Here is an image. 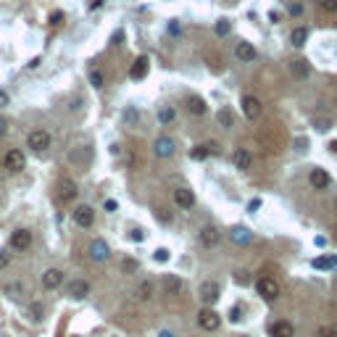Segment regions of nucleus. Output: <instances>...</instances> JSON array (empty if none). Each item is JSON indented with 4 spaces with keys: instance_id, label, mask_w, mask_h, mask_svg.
Segmentation results:
<instances>
[{
    "instance_id": "obj_16",
    "label": "nucleus",
    "mask_w": 337,
    "mask_h": 337,
    "mask_svg": "<svg viewBox=\"0 0 337 337\" xmlns=\"http://www.w3.org/2000/svg\"><path fill=\"white\" fill-rule=\"evenodd\" d=\"M174 203H177L179 208H192V203H195V195H192V190H187V187L174 190Z\"/></svg>"
},
{
    "instance_id": "obj_21",
    "label": "nucleus",
    "mask_w": 337,
    "mask_h": 337,
    "mask_svg": "<svg viewBox=\"0 0 337 337\" xmlns=\"http://www.w3.org/2000/svg\"><path fill=\"white\" fill-rule=\"evenodd\" d=\"M77 182L74 179H69V177H63L61 179V200H74L77 197Z\"/></svg>"
},
{
    "instance_id": "obj_49",
    "label": "nucleus",
    "mask_w": 337,
    "mask_h": 337,
    "mask_svg": "<svg viewBox=\"0 0 337 337\" xmlns=\"http://www.w3.org/2000/svg\"><path fill=\"white\" fill-rule=\"evenodd\" d=\"M158 337H174V332H169V329H161V332H158Z\"/></svg>"
},
{
    "instance_id": "obj_20",
    "label": "nucleus",
    "mask_w": 337,
    "mask_h": 337,
    "mask_svg": "<svg viewBox=\"0 0 337 337\" xmlns=\"http://www.w3.org/2000/svg\"><path fill=\"white\" fill-rule=\"evenodd\" d=\"M235 55L240 58V61L250 63V61H255V48H253L250 42H237V48H235Z\"/></svg>"
},
{
    "instance_id": "obj_33",
    "label": "nucleus",
    "mask_w": 337,
    "mask_h": 337,
    "mask_svg": "<svg viewBox=\"0 0 337 337\" xmlns=\"http://www.w3.org/2000/svg\"><path fill=\"white\" fill-rule=\"evenodd\" d=\"M319 6L327 11V14H337V0H319Z\"/></svg>"
},
{
    "instance_id": "obj_45",
    "label": "nucleus",
    "mask_w": 337,
    "mask_h": 337,
    "mask_svg": "<svg viewBox=\"0 0 337 337\" xmlns=\"http://www.w3.org/2000/svg\"><path fill=\"white\" fill-rule=\"evenodd\" d=\"M258 206H261V200H250V203H248V211L253 214V211H255V208H258Z\"/></svg>"
},
{
    "instance_id": "obj_41",
    "label": "nucleus",
    "mask_w": 337,
    "mask_h": 337,
    "mask_svg": "<svg viewBox=\"0 0 337 337\" xmlns=\"http://www.w3.org/2000/svg\"><path fill=\"white\" fill-rule=\"evenodd\" d=\"M61 19H63V14H61V11H55V14L50 16V24H61Z\"/></svg>"
},
{
    "instance_id": "obj_36",
    "label": "nucleus",
    "mask_w": 337,
    "mask_h": 337,
    "mask_svg": "<svg viewBox=\"0 0 337 337\" xmlns=\"http://www.w3.org/2000/svg\"><path fill=\"white\" fill-rule=\"evenodd\" d=\"M153 258H156L158 263H166V261H169V250H166V248H158Z\"/></svg>"
},
{
    "instance_id": "obj_28",
    "label": "nucleus",
    "mask_w": 337,
    "mask_h": 337,
    "mask_svg": "<svg viewBox=\"0 0 337 337\" xmlns=\"http://www.w3.org/2000/svg\"><path fill=\"white\" fill-rule=\"evenodd\" d=\"M137 295H140L143 300H150V298H153V282H140V287H137Z\"/></svg>"
},
{
    "instance_id": "obj_6",
    "label": "nucleus",
    "mask_w": 337,
    "mask_h": 337,
    "mask_svg": "<svg viewBox=\"0 0 337 337\" xmlns=\"http://www.w3.org/2000/svg\"><path fill=\"white\" fill-rule=\"evenodd\" d=\"M74 222H77V227L87 229V227H92V222H95V211H92L90 206H79V208H74Z\"/></svg>"
},
{
    "instance_id": "obj_35",
    "label": "nucleus",
    "mask_w": 337,
    "mask_h": 337,
    "mask_svg": "<svg viewBox=\"0 0 337 337\" xmlns=\"http://www.w3.org/2000/svg\"><path fill=\"white\" fill-rule=\"evenodd\" d=\"M29 313H32L34 321H40V319H42V306H40V303H32V306H29Z\"/></svg>"
},
{
    "instance_id": "obj_31",
    "label": "nucleus",
    "mask_w": 337,
    "mask_h": 337,
    "mask_svg": "<svg viewBox=\"0 0 337 337\" xmlns=\"http://www.w3.org/2000/svg\"><path fill=\"white\" fill-rule=\"evenodd\" d=\"M229 29H232V24H229L227 19H219L216 21V34H222V37H224V34H229Z\"/></svg>"
},
{
    "instance_id": "obj_19",
    "label": "nucleus",
    "mask_w": 337,
    "mask_h": 337,
    "mask_svg": "<svg viewBox=\"0 0 337 337\" xmlns=\"http://www.w3.org/2000/svg\"><path fill=\"white\" fill-rule=\"evenodd\" d=\"M269 332H272V337H293V334H295V327H293L290 321L282 319V321H274Z\"/></svg>"
},
{
    "instance_id": "obj_13",
    "label": "nucleus",
    "mask_w": 337,
    "mask_h": 337,
    "mask_svg": "<svg viewBox=\"0 0 337 337\" xmlns=\"http://www.w3.org/2000/svg\"><path fill=\"white\" fill-rule=\"evenodd\" d=\"M148 66H150V61H148V55H140V58H134V63L129 66V79H143V77H148Z\"/></svg>"
},
{
    "instance_id": "obj_17",
    "label": "nucleus",
    "mask_w": 337,
    "mask_h": 337,
    "mask_svg": "<svg viewBox=\"0 0 337 337\" xmlns=\"http://www.w3.org/2000/svg\"><path fill=\"white\" fill-rule=\"evenodd\" d=\"M90 293V285L85 282V280H74L72 285L66 287V295L69 298H74V300H79V298H85Z\"/></svg>"
},
{
    "instance_id": "obj_43",
    "label": "nucleus",
    "mask_w": 337,
    "mask_h": 337,
    "mask_svg": "<svg viewBox=\"0 0 337 337\" xmlns=\"http://www.w3.org/2000/svg\"><path fill=\"white\" fill-rule=\"evenodd\" d=\"M124 269H126V272H134L137 263H134V261H124Z\"/></svg>"
},
{
    "instance_id": "obj_37",
    "label": "nucleus",
    "mask_w": 337,
    "mask_h": 337,
    "mask_svg": "<svg viewBox=\"0 0 337 337\" xmlns=\"http://www.w3.org/2000/svg\"><path fill=\"white\" fill-rule=\"evenodd\" d=\"M313 124H316V129H319V132H327L329 126H332V119H316Z\"/></svg>"
},
{
    "instance_id": "obj_25",
    "label": "nucleus",
    "mask_w": 337,
    "mask_h": 337,
    "mask_svg": "<svg viewBox=\"0 0 337 337\" xmlns=\"http://www.w3.org/2000/svg\"><path fill=\"white\" fill-rule=\"evenodd\" d=\"M290 40H293L295 48H303L306 40H308V29H306V27H295V29H293V34H290Z\"/></svg>"
},
{
    "instance_id": "obj_14",
    "label": "nucleus",
    "mask_w": 337,
    "mask_h": 337,
    "mask_svg": "<svg viewBox=\"0 0 337 337\" xmlns=\"http://www.w3.org/2000/svg\"><path fill=\"white\" fill-rule=\"evenodd\" d=\"M290 74L295 79H306L311 74V66H308L306 58H293V61H290Z\"/></svg>"
},
{
    "instance_id": "obj_47",
    "label": "nucleus",
    "mask_w": 337,
    "mask_h": 337,
    "mask_svg": "<svg viewBox=\"0 0 337 337\" xmlns=\"http://www.w3.org/2000/svg\"><path fill=\"white\" fill-rule=\"evenodd\" d=\"M106 211H116V200H106Z\"/></svg>"
},
{
    "instance_id": "obj_3",
    "label": "nucleus",
    "mask_w": 337,
    "mask_h": 337,
    "mask_svg": "<svg viewBox=\"0 0 337 337\" xmlns=\"http://www.w3.org/2000/svg\"><path fill=\"white\" fill-rule=\"evenodd\" d=\"M27 145L34 150V153H42V150L50 148V134L45 132V129H34V132H29V137H27Z\"/></svg>"
},
{
    "instance_id": "obj_40",
    "label": "nucleus",
    "mask_w": 337,
    "mask_h": 337,
    "mask_svg": "<svg viewBox=\"0 0 337 337\" xmlns=\"http://www.w3.org/2000/svg\"><path fill=\"white\" fill-rule=\"evenodd\" d=\"M229 319H232V321H240V306H235V308L229 311Z\"/></svg>"
},
{
    "instance_id": "obj_7",
    "label": "nucleus",
    "mask_w": 337,
    "mask_h": 337,
    "mask_svg": "<svg viewBox=\"0 0 337 337\" xmlns=\"http://www.w3.org/2000/svg\"><path fill=\"white\" fill-rule=\"evenodd\" d=\"M3 164H6L8 171H21V169H24V164H27V158H24L21 150H8L6 158H3Z\"/></svg>"
},
{
    "instance_id": "obj_22",
    "label": "nucleus",
    "mask_w": 337,
    "mask_h": 337,
    "mask_svg": "<svg viewBox=\"0 0 337 337\" xmlns=\"http://www.w3.org/2000/svg\"><path fill=\"white\" fill-rule=\"evenodd\" d=\"M232 240H235L237 245H248V242L253 240V232L245 229V227H235L232 229Z\"/></svg>"
},
{
    "instance_id": "obj_2",
    "label": "nucleus",
    "mask_w": 337,
    "mask_h": 337,
    "mask_svg": "<svg viewBox=\"0 0 337 337\" xmlns=\"http://www.w3.org/2000/svg\"><path fill=\"white\" fill-rule=\"evenodd\" d=\"M197 324H200V329H206V332H216L219 324H222V316H219L214 308L206 306L200 313H197Z\"/></svg>"
},
{
    "instance_id": "obj_42",
    "label": "nucleus",
    "mask_w": 337,
    "mask_h": 337,
    "mask_svg": "<svg viewBox=\"0 0 337 337\" xmlns=\"http://www.w3.org/2000/svg\"><path fill=\"white\" fill-rule=\"evenodd\" d=\"M8 261H11V258H8V253H6V250H0V269H3V266H8Z\"/></svg>"
},
{
    "instance_id": "obj_24",
    "label": "nucleus",
    "mask_w": 337,
    "mask_h": 337,
    "mask_svg": "<svg viewBox=\"0 0 337 337\" xmlns=\"http://www.w3.org/2000/svg\"><path fill=\"white\" fill-rule=\"evenodd\" d=\"M164 290H166V295H179L182 293V280H179V277H166V280H164Z\"/></svg>"
},
{
    "instance_id": "obj_34",
    "label": "nucleus",
    "mask_w": 337,
    "mask_h": 337,
    "mask_svg": "<svg viewBox=\"0 0 337 337\" xmlns=\"http://www.w3.org/2000/svg\"><path fill=\"white\" fill-rule=\"evenodd\" d=\"M6 293H8V298H14V300H16L21 293H24V287H21V285H8V287H6Z\"/></svg>"
},
{
    "instance_id": "obj_15",
    "label": "nucleus",
    "mask_w": 337,
    "mask_h": 337,
    "mask_svg": "<svg viewBox=\"0 0 337 337\" xmlns=\"http://www.w3.org/2000/svg\"><path fill=\"white\" fill-rule=\"evenodd\" d=\"M153 150H156L158 158H169V156H174V140H171V137H158Z\"/></svg>"
},
{
    "instance_id": "obj_30",
    "label": "nucleus",
    "mask_w": 337,
    "mask_h": 337,
    "mask_svg": "<svg viewBox=\"0 0 337 337\" xmlns=\"http://www.w3.org/2000/svg\"><path fill=\"white\" fill-rule=\"evenodd\" d=\"M90 85H92V87H98V90L106 85V79H103V74L98 72V69H92V72H90Z\"/></svg>"
},
{
    "instance_id": "obj_50",
    "label": "nucleus",
    "mask_w": 337,
    "mask_h": 337,
    "mask_svg": "<svg viewBox=\"0 0 337 337\" xmlns=\"http://www.w3.org/2000/svg\"><path fill=\"white\" fill-rule=\"evenodd\" d=\"M329 148H332V150H337V140H334V143H332V145H329Z\"/></svg>"
},
{
    "instance_id": "obj_44",
    "label": "nucleus",
    "mask_w": 337,
    "mask_h": 337,
    "mask_svg": "<svg viewBox=\"0 0 337 337\" xmlns=\"http://www.w3.org/2000/svg\"><path fill=\"white\" fill-rule=\"evenodd\" d=\"M0 106H8V92L0 90Z\"/></svg>"
},
{
    "instance_id": "obj_48",
    "label": "nucleus",
    "mask_w": 337,
    "mask_h": 337,
    "mask_svg": "<svg viewBox=\"0 0 337 337\" xmlns=\"http://www.w3.org/2000/svg\"><path fill=\"white\" fill-rule=\"evenodd\" d=\"M6 126H8V124H6V119H0V137L6 134Z\"/></svg>"
},
{
    "instance_id": "obj_26",
    "label": "nucleus",
    "mask_w": 337,
    "mask_h": 337,
    "mask_svg": "<svg viewBox=\"0 0 337 337\" xmlns=\"http://www.w3.org/2000/svg\"><path fill=\"white\" fill-rule=\"evenodd\" d=\"M216 121L224 126V129H232V124H235V116H232V111L229 108H222L216 113Z\"/></svg>"
},
{
    "instance_id": "obj_38",
    "label": "nucleus",
    "mask_w": 337,
    "mask_h": 337,
    "mask_svg": "<svg viewBox=\"0 0 337 337\" xmlns=\"http://www.w3.org/2000/svg\"><path fill=\"white\" fill-rule=\"evenodd\" d=\"M235 280H237V285H248V282H250V277H248V272H237V274H235Z\"/></svg>"
},
{
    "instance_id": "obj_29",
    "label": "nucleus",
    "mask_w": 337,
    "mask_h": 337,
    "mask_svg": "<svg viewBox=\"0 0 337 337\" xmlns=\"http://www.w3.org/2000/svg\"><path fill=\"white\" fill-rule=\"evenodd\" d=\"M174 116H177V113H174V108H161V111H158V121H161V124H171Z\"/></svg>"
},
{
    "instance_id": "obj_39",
    "label": "nucleus",
    "mask_w": 337,
    "mask_h": 337,
    "mask_svg": "<svg viewBox=\"0 0 337 337\" xmlns=\"http://www.w3.org/2000/svg\"><path fill=\"white\" fill-rule=\"evenodd\" d=\"M124 119L129 121V124H134V121H137V111H134V108H129V111L124 113Z\"/></svg>"
},
{
    "instance_id": "obj_23",
    "label": "nucleus",
    "mask_w": 337,
    "mask_h": 337,
    "mask_svg": "<svg viewBox=\"0 0 337 337\" xmlns=\"http://www.w3.org/2000/svg\"><path fill=\"white\" fill-rule=\"evenodd\" d=\"M187 111L195 113V116H203V113H206V100L197 98V95H190V98H187Z\"/></svg>"
},
{
    "instance_id": "obj_9",
    "label": "nucleus",
    "mask_w": 337,
    "mask_h": 337,
    "mask_svg": "<svg viewBox=\"0 0 337 337\" xmlns=\"http://www.w3.org/2000/svg\"><path fill=\"white\" fill-rule=\"evenodd\" d=\"M232 164H235V169H240V171H248L250 164H253L250 150H248V148H237L235 153H232Z\"/></svg>"
},
{
    "instance_id": "obj_5",
    "label": "nucleus",
    "mask_w": 337,
    "mask_h": 337,
    "mask_svg": "<svg viewBox=\"0 0 337 337\" xmlns=\"http://www.w3.org/2000/svg\"><path fill=\"white\" fill-rule=\"evenodd\" d=\"M87 253H90V258L92 261H108L111 258V248L106 245V240H92L90 242V248H87Z\"/></svg>"
},
{
    "instance_id": "obj_10",
    "label": "nucleus",
    "mask_w": 337,
    "mask_h": 337,
    "mask_svg": "<svg viewBox=\"0 0 337 337\" xmlns=\"http://www.w3.org/2000/svg\"><path fill=\"white\" fill-rule=\"evenodd\" d=\"M242 113H245L250 121L258 119V116H261V100L255 95H245V98H242Z\"/></svg>"
},
{
    "instance_id": "obj_4",
    "label": "nucleus",
    "mask_w": 337,
    "mask_h": 337,
    "mask_svg": "<svg viewBox=\"0 0 337 337\" xmlns=\"http://www.w3.org/2000/svg\"><path fill=\"white\" fill-rule=\"evenodd\" d=\"M197 295H200V300L211 308L216 300H219V295H222V287H219V282H203L200 285V290H197Z\"/></svg>"
},
{
    "instance_id": "obj_32",
    "label": "nucleus",
    "mask_w": 337,
    "mask_h": 337,
    "mask_svg": "<svg viewBox=\"0 0 337 337\" xmlns=\"http://www.w3.org/2000/svg\"><path fill=\"white\" fill-rule=\"evenodd\" d=\"M319 337H337V324H327V327H321Z\"/></svg>"
},
{
    "instance_id": "obj_18",
    "label": "nucleus",
    "mask_w": 337,
    "mask_h": 337,
    "mask_svg": "<svg viewBox=\"0 0 337 337\" xmlns=\"http://www.w3.org/2000/svg\"><path fill=\"white\" fill-rule=\"evenodd\" d=\"M200 245H203V248L219 245V229H216V227H203V229H200Z\"/></svg>"
},
{
    "instance_id": "obj_8",
    "label": "nucleus",
    "mask_w": 337,
    "mask_h": 337,
    "mask_svg": "<svg viewBox=\"0 0 337 337\" xmlns=\"http://www.w3.org/2000/svg\"><path fill=\"white\" fill-rule=\"evenodd\" d=\"M32 245V232L29 229H16L11 235V248L14 250H27Z\"/></svg>"
},
{
    "instance_id": "obj_12",
    "label": "nucleus",
    "mask_w": 337,
    "mask_h": 337,
    "mask_svg": "<svg viewBox=\"0 0 337 337\" xmlns=\"http://www.w3.org/2000/svg\"><path fill=\"white\" fill-rule=\"evenodd\" d=\"M63 285V272L61 269H48L42 274V287L45 290H55V287H61Z\"/></svg>"
},
{
    "instance_id": "obj_46",
    "label": "nucleus",
    "mask_w": 337,
    "mask_h": 337,
    "mask_svg": "<svg viewBox=\"0 0 337 337\" xmlns=\"http://www.w3.org/2000/svg\"><path fill=\"white\" fill-rule=\"evenodd\" d=\"M169 32H171V34H179V27H177V21H171V24H169Z\"/></svg>"
},
{
    "instance_id": "obj_1",
    "label": "nucleus",
    "mask_w": 337,
    "mask_h": 337,
    "mask_svg": "<svg viewBox=\"0 0 337 337\" xmlns=\"http://www.w3.org/2000/svg\"><path fill=\"white\" fill-rule=\"evenodd\" d=\"M255 290H258V295L263 300H269V303L280 298V282H277L274 277H261V280L255 282Z\"/></svg>"
},
{
    "instance_id": "obj_11",
    "label": "nucleus",
    "mask_w": 337,
    "mask_h": 337,
    "mask_svg": "<svg viewBox=\"0 0 337 337\" xmlns=\"http://www.w3.org/2000/svg\"><path fill=\"white\" fill-rule=\"evenodd\" d=\"M308 182H311L313 190H327V187H329V174L324 171V169H311Z\"/></svg>"
},
{
    "instance_id": "obj_27",
    "label": "nucleus",
    "mask_w": 337,
    "mask_h": 337,
    "mask_svg": "<svg viewBox=\"0 0 337 337\" xmlns=\"http://www.w3.org/2000/svg\"><path fill=\"white\" fill-rule=\"evenodd\" d=\"M316 269H334L337 266V255H321V258H313Z\"/></svg>"
}]
</instances>
